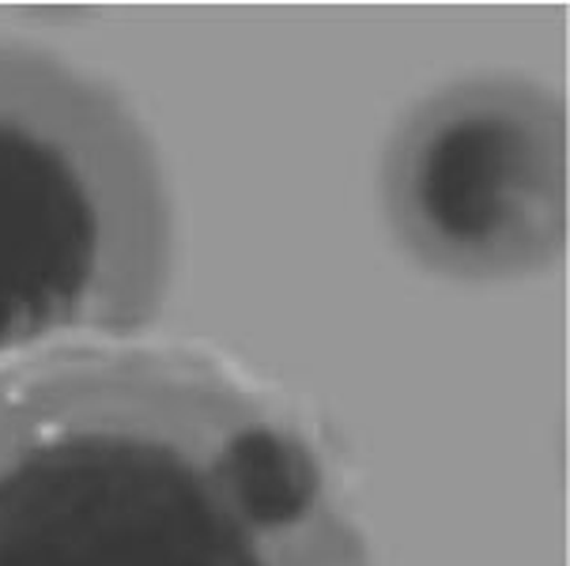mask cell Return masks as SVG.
I'll return each mask as SVG.
<instances>
[{
    "mask_svg": "<svg viewBox=\"0 0 570 566\" xmlns=\"http://www.w3.org/2000/svg\"><path fill=\"white\" fill-rule=\"evenodd\" d=\"M382 212L412 261L453 280L552 268L567 246V107L521 76L423 95L382 151Z\"/></svg>",
    "mask_w": 570,
    "mask_h": 566,
    "instance_id": "obj_3",
    "label": "cell"
},
{
    "mask_svg": "<svg viewBox=\"0 0 570 566\" xmlns=\"http://www.w3.org/2000/svg\"><path fill=\"white\" fill-rule=\"evenodd\" d=\"M174 205L140 113L102 76L0 42V367L159 321Z\"/></svg>",
    "mask_w": 570,
    "mask_h": 566,
    "instance_id": "obj_2",
    "label": "cell"
},
{
    "mask_svg": "<svg viewBox=\"0 0 570 566\" xmlns=\"http://www.w3.org/2000/svg\"><path fill=\"white\" fill-rule=\"evenodd\" d=\"M0 566H374L317 438L216 355L0 367Z\"/></svg>",
    "mask_w": 570,
    "mask_h": 566,
    "instance_id": "obj_1",
    "label": "cell"
}]
</instances>
